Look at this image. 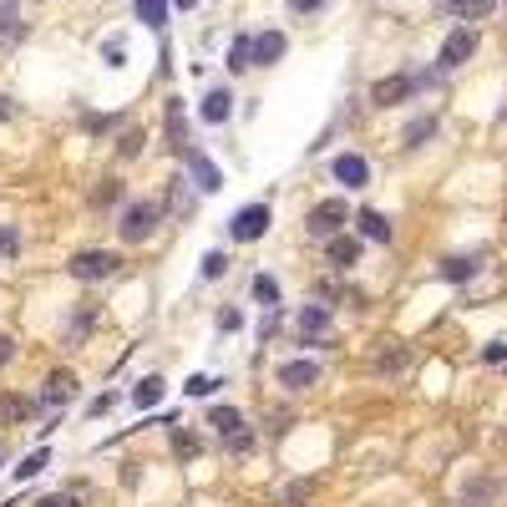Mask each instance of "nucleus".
<instances>
[{
	"instance_id": "36",
	"label": "nucleus",
	"mask_w": 507,
	"mask_h": 507,
	"mask_svg": "<svg viewBox=\"0 0 507 507\" xmlns=\"http://www.w3.org/2000/svg\"><path fill=\"white\" fill-rule=\"evenodd\" d=\"M21 249V234L16 229H0V254H16Z\"/></svg>"
},
{
	"instance_id": "2",
	"label": "nucleus",
	"mask_w": 507,
	"mask_h": 507,
	"mask_svg": "<svg viewBox=\"0 0 507 507\" xmlns=\"http://www.w3.org/2000/svg\"><path fill=\"white\" fill-rule=\"evenodd\" d=\"M117 264H122V259L107 254V249H81V254H71V264H66V270H71V279H87V285H92V279H112Z\"/></svg>"
},
{
	"instance_id": "37",
	"label": "nucleus",
	"mask_w": 507,
	"mask_h": 507,
	"mask_svg": "<svg viewBox=\"0 0 507 507\" xmlns=\"http://www.w3.org/2000/svg\"><path fill=\"white\" fill-rule=\"evenodd\" d=\"M244 325V315L238 310H219V330H238Z\"/></svg>"
},
{
	"instance_id": "13",
	"label": "nucleus",
	"mask_w": 507,
	"mask_h": 507,
	"mask_svg": "<svg viewBox=\"0 0 507 507\" xmlns=\"http://www.w3.org/2000/svg\"><path fill=\"white\" fill-rule=\"evenodd\" d=\"M355 229H361V238H370V244H391V223H386V213H376V208H361V213H355Z\"/></svg>"
},
{
	"instance_id": "30",
	"label": "nucleus",
	"mask_w": 507,
	"mask_h": 507,
	"mask_svg": "<svg viewBox=\"0 0 507 507\" xmlns=\"http://www.w3.org/2000/svg\"><path fill=\"white\" fill-rule=\"evenodd\" d=\"M16 16H21V5H16V0H0V36H5V31H16Z\"/></svg>"
},
{
	"instance_id": "41",
	"label": "nucleus",
	"mask_w": 507,
	"mask_h": 507,
	"mask_svg": "<svg viewBox=\"0 0 507 507\" xmlns=\"http://www.w3.org/2000/svg\"><path fill=\"white\" fill-rule=\"evenodd\" d=\"M0 117H11V96H0Z\"/></svg>"
},
{
	"instance_id": "11",
	"label": "nucleus",
	"mask_w": 507,
	"mask_h": 507,
	"mask_svg": "<svg viewBox=\"0 0 507 507\" xmlns=\"http://www.w3.org/2000/svg\"><path fill=\"white\" fill-rule=\"evenodd\" d=\"M183 162H188V173L198 178V188H204V193H219L223 188V173L204 158V153H193V147H188V153H183Z\"/></svg>"
},
{
	"instance_id": "9",
	"label": "nucleus",
	"mask_w": 507,
	"mask_h": 507,
	"mask_svg": "<svg viewBox=\"0 0 507 507\" xmlns=\"http://www.w3.org/2000/svg\"><path fill=\"white\" fill-rule=\"evenodd\" d=\"M325 254H330L335 270H350V264H361V238L355 234H335V238H325Z\"/></svg>"
},
{
	"instance_id": "21",
	"label": "nucleus",
	"mask_w": 507,
	"mask_h": 507,
	"mask_svg": "<svg viewBox=\"0 0 507 507\" xmlns=\"http://www.w3.org/2000/svg\"><path fill=\"white\" fill-rule=\"evenodd\" d=\"M137 21L162 26V21H168V0H137Z\"/></svg>"
},
{
	"instance_id": "14",
	"label": "nucleus",
	"mask_w": 507,
	"mask_h": 507,
	"mask_svg": "<svg viewBox=\"0 0 507 507\" xmlns=\"http://www.w3.org/2000/svg\"><path fill=\"white\" fill-rule=\"evenodd\" d=\"M198 112H204V122L219 127V122H229V117H234V96L219 87V92H208V96H204V107H198Z\"/></svg>"
},
{
	"instance_id": "1",
	"label": "nucleus",
	"mask_w": 507,
	"mask_h": 507,
	"mask_svg": "<svg viewBox=\"0 0 507 507\" xmlns=\"http://www.w3.org/2000/svg\"><path fill=\"white\" fill-rule=\"evenodd\" d=\"M158 219H162V208L153 204V198L132 204V208L122 213V244H147V238L158 234Z\"/></svg>"
},
{
	"instance_id": "4",
	"label": "nucleus",
	"mask_w": 507,
	"mask_h": 507,
	"mask_svg": "<svg viewBox=\"0 0 507 507\" xmlns=\"http://www.w3.org/2000/svg\"><path fill=\"white\" fill-rule=\"evenodd\" d=\"M208 427H219L223 442L234 446V452H249V446H254L249 427H244V416H238L234 406H213V411H208Z\"/></svg>"
},
{
	"instance_id": "26",
	"label": "nucleus",
	"mask_w": 507,
	"mask_h": 507,
	"mask_svg": "<svg viewBox=\"0 0 507 507\" xmlns=\"http://www.w3.org/2000/svg\"><path fill=\"white\" fill-rule=\"evenodd\" d=\"M173 452H178L183 461H193V457H198V442H193V436H188L183 427H173Z\"/></svg>"
},
{
	"instance_id": "8",
	"label": "nucleus",
	"mask_w": 507,
	"mask_h": 507,
	"mask_svg": "<svg viewBox=\"0 0 507 507\" xmlns=\"http://www.w3.org/2000/svg\"><path fill=\"white\" fill-rule=\"evenodd\" d=\"M411 92H416V77H386V81H376L370 102H376V107H396V102H406Z\"/></svg>"
},
{
	"instance_id": "6",
	"label": "nucleus",
	"mask_w": 507,
	"mask_h": 507,
	"mask_svg": "<svg viewBox=\"0 0 507 507\" xmlns=\"http://www.w3.org/2000/svg\"><path fill=\"white\" fill-rule=\"evenodd\" d=\"M472 51H477V31H472V26H457V31L442 41V56H436V66H442V71H457L461 62H472Z\"/></svg>"
},
{
	"instance_id": "34",
	"label": "nucleus",
	"mask_w": 507,
	"mask_h": 507,
	"mask_svg": "<svg viewBox=\"0 0 507 507\" xmlns=\"http://www.w3.org/2000/svg\"><path fill=\"white\" fill-rule=\"evenodd\" d=\"M143 153V132H127L122 137V158H137Z\"/></svg>"
},
{
	"instance_id": "28",
	"label": "nucleus",
	"mask_w": 507,
	"mask_h": 507,
	"mask_svg": "<svg viewBox=\"0 0 507 507\" xmlns=\"http://www.w3.org/2000/svg\"><path fill=\"white\" fill-rule=\"evenodd\" d=\"M183 391H188V396H213V391H219V380H213V376H188Z\"/></svg>"
},
{
	"instance_id": "23",
	"label": "nucleus",
	"mask_w": 507,
	"mask_h": 507,
	"mask_svg": "<svg viewBox=\"0 0 507 507\" xmlns=\"http://www.w3.org/2000/svg\"><path fill=\"white\" fill-rule=\"evenodd\" d=\"M26 411H31V401L26 396H0V421H21Z\"/></svg>"
},
{
	"instance_id": "42",
	"label": "nucleus",
	"mask_w": 507,
	"mask_h": 507,
	"mask_svg": "<svg viewBox=\"0 0 507 507\" xmlns=\"http://www.w3.org/2000/svg\"><path fill=\"white\" fill-rule=\"evenodd\" d=\"M173 5H178V11H193V5H198V0H173Z\"/></svg>"
},
{
	"instance_id": "29",
	"label": "nucleus",
	"mask_w": 507,
	"mask_h": 507,
	"mask_svg": "<svg viewBox=\"0 0 507 507\" xmlns=\"http://www.w3.org/2000/svg\"><path fill=\"white\" fill-rule=\"evenodd\" d=\"M46 457H51L46 446H41V452H31V457H26V461H21V467H16V477H36V472H41V467H46Z\"/></svg>"
},
{
	"instance_id": "31",
	"label": "nucleus",
	"mask_w": 507,
	"mask_h": 507,
	"mask_svg": "<svg viewBox=\"0 0 507 507\" xmlns=\"http://www.w3.org/2000/svg\"><path fill=\"white\" fill-rule=\"evenodd\" d=\"M487 497H497V482H487V477L467 487V503H487Z\"/></svg>"
},
{
	"instance_id": "39",
	"label": "nucleus",
	"mask_w": 507,
	"mask_h": 507,
	"mask_svg": "<svg viewBox=\"0 0 507 507\" xmlns=\"http://www.w3.org/2000/svg\"><path fill=\"white\" fill-rule=\"evenodd\" d=\"M11 355H16V340H11V335H0V365H11Z\"/></svg>"
},
{
	"instance_id": "25",
	"label": "nucleus",
	"mask_w": 507,
	"mask_h": 507,
	"mask_svg": "<svg viewBox=\"0 0 507 507\" xmlns=\"http://www.w3.org/2000/svg\"><path fill=\"white\" fill-rule=\"evenodd\" d=\"M431 132H436V117H421V122H411V127H406V147H421Z\"/></svg>"
},
{
	"instance_id": "27",
	"label": "nucleus",
	"mask_w": 507,
	"mask_h": 507,
	"mask_svg": "<svg viewBox=\"0 0 507 507\" xmlns=\"http://www.w3.org/2000/svg\"><path fill=\"white\" fill-rule=\"evenodd\" d=\"M223 274H229V259H223L219 249L204 254V279H223Z\"/></svg>"
},
{
	"instance_id": "15",
	"label": "nucleus",
	"mask_w": 507,
	"mask_h": 507,
	"mask_svg": "<svg viewBox=\"0 0 507 507\" xmlns=\"http://www.w3.org/2000/svg\"><path fill=\"white\" fill-rule=\"evenodd\" d=\"M229 71H249L254 66V36H234V46H229Z\"/></svg>"
},
{
	"instance_id": "33",
	"label": "nucleus",
	"mask_w": 507,
	"mask_h": 507,
	"mask_svg": "<svg viewBox=\"0 0 507 507\" xmlns=\"http://www.w3.org/2000/svg\"><path fill=\"white\" fill-rule=\"evenodd\" d=\"M41 507H81L71 492H51V497H41Z\"/></svg>"
},
{
	"instance_id": "32",
	"label": "nucleus",
	"mask_w": 507,
	"mask_h": 507,
	"mask_svg": "<svg viewBox=\"0 0 507 507\" xmlns=\"http://www.w3.org/2000/svg\"><path fill=\"white\" fill-rule=\"evenodd\" d=\"M380 370H401V365H406V350H380Z\"/></svg>"
},
{
	"instance_id": "16",
	"label": "nucleus",
	"mask_w": 507,
	"mask_h": 507,
	"mask_svg": "<svg viewBox=\"0 0 507 507\" xmlns=\"http://www.w3.org/2000/svg\"><path fill=\"white\" fill-rule=\"evenodd\" d=\"M168 143H173V153H188V132H183V102H168Z\"/></svg>"
},
{
	"instance_id": "38",
	"label": "nucleus",
	"mask_w": 507,
	"mask_h": 507,
	"mask_svg": "<svg viewBox=\"0 0 507 507\" xmlns=\"http://www.w3.org/2000/svg\"><path fill=\"white\" fill-rule=\"evenodd\" d=\"M102 56H107L112 66H122V56H127V51H122V41H107V46H102Z\"/></svg>"
},
{
	"instance_id": "20",
	"label": "nucleus",
	"mask_w": 507,
	"mask_h": 507,
	"mask_svg": "<svg viewBox=\"0 0 507 507\" xmlns=\"http://www.w3.org/2000/svg\"><path fill=\"white\" fill-rule=\"evenodd\" d=\"M300 330H304V335H325V330H330V310H320V304H310V310L300 315Z\"/></svg>"
},
{
	"instance_id": "17",
	"label": "nucleus",
	"mask_w": 507,
	"mask_h": 507,
	"mask_svg": "<svg viewBox=\"0 0 507 507\" xmlns=\"http://www.w3.org/2000/svg\"><path fill=\"white\" fill-rule=\"evenodd\" d=\"M71 391H77V376H66V370H56V376L46 380V396H41V401H46V406H62V401L71 396Z\"/></svg>"
},
{
	"instance_id": "43",
	"label": "nucleus",
	"mask_w": 507,
	"mask_h": 507,
	"mask_svg": "<svg viewBox=\"0 0 507 507\" xmlns=\"http://www.w3.org/2000/svg\"><path fill=\"white\" fill-rule=\"evenodd\" d=\"M0 461H5V446H0Z\"/></svg>"
},
{
	"instance_id": "22",
	"label": "nucleus",
	"mask_w": 507,
	"mask_h": 507,
	"mask_svg": "<svg viewBox=\"0 0 507 507\" xmlns=\"http://www.w3.org/2000/svg\"><path fill=\"white\" fill-rule=\"evenodd\" d=\"M254 300H259V304H270V310L279 304V285H274L270 274H259V279H254Z\"/></svg>"
},
{
	"instance_id": "7",
	"label": "nucleus",
	"mask_w": 507,
	"mask_h": 507,
	"mask_svg": "<svg viewBox=\"0 0 507 507\" xmlns=\"http://www.w3.org/2000/svg\"><path fill=\"white\" fill-rule=\"evenodd\" d=\"M335 183H345V188H365L370 183V162L361 158V153H340V158L330 162Z\"/></svg>"
},
{
	"instance_id": "24",
	"label": "nucleus",
	"mask_w": 507,
	"mask_h": 507,
	"mask_svg": "<svg viewBox=\"0 0 507 507\" xmlns=\"http://www.w3.org/2000/svg\"><path fill=\"white\" fill-rule=\"evenodd\" d=\"M132 401H137V406H158V401H162V380H158V376L143 380V386L132 391Z\"/></svg>"
},
{
	"instance_id": "40",
	"label": "nucleus",
	"mask_w": 507,
	"mask_h": 507,
	"mask_svg": "<svg viewBox=\"0 0 507 507\" xmlns=\"http://www.w3.org/2000/svg\"><path fill=\"white\" fill-rule=\"evenodd\" d=\"M320 5H325V0H289V11H300V16L304 11H320Z\"/></svg>"
},
{
	"instance_id": "5",
	"label": "nucleus",
	"mask_w": 507,
	"mask_h": 507,
	"mask_svg": "<svg viewBox=\"0 0 507 507\" xmlns=\"http://www.w3.org/2000/svg\"><path fill=\"white\" fill-rule=\"evenodd\" d=\"M345 219H350L345 198H325V204H315V208H310V234H315V238H335Z\"/></svg>"
},
{
	"instance_id": "18",
	"label": "nucleus",
	"mask_w": 507,
	"mask_h": 507,
	"mask_svg": "<svg viewBox=\"0 0 507 507\" xmlns=\"http://www.w3.org/2000/svg\"><path fill=\"white\" fill-rule=\"evenodd\" d=\"M446 11H457L461 21H482V16H492V5L497 0H442Z\"/></svg>"
},
{
	"instance_id": "3",
	"label": "nucleus",
	"mask_w": 507,
	"mask_h": 507,
	"mask_svg": "<svg viewBox=\"0 0 507 507\" xmlns=\"http://www.w3.org/2000/svg\"><path fill=\"white\" fill-rule=\"evenodd\" d=\"M270 204H249L238 208L234 219H229V234H234V244H254V238H264V229H270Z\"/></svg>"
},
{
	"instance_id": "12",
	"label": "nucleus",
	"mask_w": 507,
	"mask_h": 507,
	"mask_svg": "<svg viewBox=\"0 0 507 507\" xmlns=\"http://www.w3.org/2000/svg\"><path fill=\"white\" fill-rule=\"evenodd\" d=\"M315 376H320L315 361H289V365H279V386H285V391H304V386H315Z\"/></svg>"
},
{
	"instance_id": "10",
	"label": "nucleus",
	"mask_w": 507,
	"mask_h": 507,
	"mask_svg": "<svg viewBox=\"0 0 507 507\" xmlns=\"http://www.w3.org/2000/svg\"><path fill=\"white\" fill-rule=\"evenodd\" d=\"M285 51H289L285 31H259V36H254V66H274Z\"/></svg>"
},
{
	"instance_id": "19",
	"label": "nucleus",
	"mask_w": 507,
	"mask_h": 507,
	"mask_svg": "<svg viewBox=\"0 0 507 507\" xmlns=\"http://www.w3.org/2000/svg\"><path fill=\"white\" fill-rule=\"evenodd\" d=\"M477 270H482L477 259H446V264H442V279H452V285H461V279H472Z\"/></svg>"
},
{
	"instance_id": "35",
	"label": "nucleus",
	"mask_w": 507,
	"mask_h": 507,
	"mask_svg": "<svg viewBox=\"0 0 507 507\" xmlns=\"http://www.w3.org/2000/svg\"><path fill=\"white\" fill-rule=\"evenodd\" d=\"M482 361H487V365H503V361H507V340H497V345H487V350H482Z\"/></svg>"
}]
</instances>
